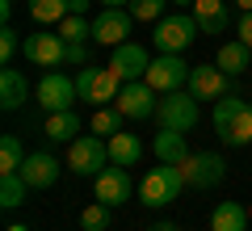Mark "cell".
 Returning a JSON list of instances; mask_svg holds the SVG:
<instances>
[{"label":"cell","instance_id":"cell-1","mask_svg":"<svg viewBox=\"0 0 252 231\" xmlns=\"http://www.w3.org/2000/svg\"><path fill=\"white\" fill-rule=\"evenodd\" d=\"M210 122H215V134L227 147H248L252 143V105L244 97H235V93H227V97L215 101Z\"/></svg>","mask_w":252,"mask_h":231},{"label":"cell","instance_id":"cell-2","mask_svg":"<svg viewBox=\"0 0 252 231\" xmlns=\"http://www.w3.org/2000/svg\"><path fill=\"white\" fill-rule=\"evenodd\" d=\"M185 189V172H181V164H160L156 160V168L143 177V185H139V202L143 206H168L177 202V194Z\"/></svg>","mask_w":252,"mask_h":231},{"label":"cell","instance_id":"cell-3","mask_svg":"<svg viewBox=\"0 0 252 231\" xmlns=\"http://www.w3.org/2000/svg\"><path fill=\"white\" fill-rule=\"evenodd\" d=\"M67 168L76 172V177H97L101 168H109V139H101V134H76L72 143H67Z\"/></svg>","mask_w":252,"mask_h":231},{"label":"cell","instance_id":"cell-4","mask_svg":"<svg viewBox=\"0 0 252 231\" xmlns=\"http://www.w3.org/2000/svg\"><path fill=\"white\" fill-rule=\"evenodd\" d=\"M198 97L189 89H177V93H164L160 97V105H156V122L164 126V131H181V134H189L193 126H198Z\"/></svg>","mask_w":252,"mask_h":231},{"label":"cell","instance_id":"cell-5","mask_svg":"<svg viewBox=\"0 0 252 231\" xmlns=\"http://www.w3.org/2000/svg\"><path fill=\"white\" fill-rule=\"evenodd\" d=\"M193 34H202L198 21L185 17V13H172V17H160V21H156L152 42H156V51H160V55H181L189 42H193Z\"/></svg>","mask_w":252,"mask_h":231},{"label":"cell","instance_id":"cell-6","mask_svg":"<svg viewBox=\"0 0 252 231\" xmlns=\"http://www.w3.org/2000/svg\"><path fill=\"white\" fill-rule=\"evenodd\" d=\"M122 76H118L114 67H84L80 76H76V93H80V101H89V105H109V101H118V89H122Z\"/></svg>","mask_w":252,"mask_h":231},{"label":"cell","instance_id":"cell-7","mask_svg":"<svg viewBox=\"0 0 252 231\" xmlns=\"http://www.w3.org/2000/svg\"><path fill=\"white\" fill-rule=\"evenodd\" d=\"M34 97H38V105H42L46 114H59V109H72L76 101H80V93H76V80H67L63 71H46L42 80H38Z\"/></svg>","mask_w":252,"mask_h":231},{"label":"cell","instance_id":"cell-8","mask_svg":"<svg viewBox=\"0 0 252 231\" xmlns=\"http://www.w3.org/2000/svg\"><path fill=\"white\" fill-rule=\"evenodd\" d=\"M143 80L152 84L160 97H164V93H177V89H185V84H189V63L181 59V55H156Z\"/></svg>","mask_w":252,"mask_h":231},{"label":"cell","instance_id":"cell-9","mask_svg":"<svg viewBox=\"0 0 252 231\" xmlns=\"http://www.w3.org/2000/svg\"><path fill=\"white\" fill-rule=\"evenodd\" d=\"M181 172H185V185L193 189H215L219 181L227 177V164L219 151H193L185 164H181Z\"/></svg>","mask_w":252,"mask_h":231},{"label":"cell","instance_id":"cell-10","mask_svg":"<svg viewBox=\"0 0 252 231\" xmlns=\"http://www.w3.org/2000/svg\"><path fill=\"white\" fill-rule=\"evenodd\" d=\"M118 109H122L126 118H156V105H160V93L152 89L147 80H126L122 89H118V101H114Z\"/></svg>","mask_w":252,"mask_h":231},{"label":"cell","instance_id":"cell-11","mask_svg":"<svg viewBox=\"0 0 252 231\" xmlns=\"http://www.w3.org/2000/svg\"><path fill=\"white\" fill-rule=\"evenodd\" d=\"M130 26H135V13L130 9H101L97 17H93V42L101 46H122L130 42Z\"/></svg>","mask_w":252,"mask_h":231},{"label":"cell","instance_id":"cell-12","mask_svg":"<svg viewBox=\"0 0 252 231\" xmlns=\"http://www.w3.org/2000/svg\"><path fill=\"white\" fill-rule=\"evenodd\" d=\"M93 194H97V202H105V206H122L126 198L135 194L130 168H122V164H109V168H101L97 177H93Z\"/></svg>","mask_w":252,"mask_h":231},{"label":"cell","instance_id":"cell-13","mask_svg":"<svg viewBox=\"0 0 252 231\" xmlns=\"http://www.w3.org/2000/svg\"><path fill=\"white\" fill-rule=\"evenodd\" d=\"M21 51H26V59L34 63V67H59V63H67V42H63V34H26Z\"/></svg>","mask_w":252,"mask_h":231},{"label":"cell","instance_id":"cell-14","mask_svg":"<svg viewBox=\"0 0 252 231\" xmlns=\"http://www.w3.org/2000/svg\"><path fill=\"white\" fill-rule=\"evenodd\" d=\"M185 89L198 101H219V97H227V71L219 67V63H193Z\"/></svg>","mask_w":252,"mask_h":231},{"label":"cell","instance_id":"cell-15","mask_svg":"<svg viewBox=\"0 0 252 231\" xmlns=\"http://www.w3.org/2000/svg\"><path fill=\"white\" fill-rule=\"evenodd\" d=\"M109 67H114L122 80H143L147 67H152V55H147L139 42H122V46H114V55H109Z\"/></svg>","mask_w":252,"mask_h":231},{"label":"cell","instance_id":"cell-16","mask_svg":"<svg viewBox=\"0 0 252 231\" xmlns=\"http://www.w3.org/2000/svg\"><path fill=\"white\" fill-rule=\"evenodd\" d=\"M21 177H26L30 189H51L59 181V160H55L51 151H30L26 164H21Z\"/></svg>","mask_w":252,"mask_h":231},{"label":"cell","instance_id":"cell-17","mask_svg":"<svg viewBox=\"0 0 252 231\" xmlns=\"http://www.w3.org/2000/svg\"><path fill=\"white\" fill-rule=\"evenodd\" d=\"M193 21L202 34H223L231 26V9H227V0H193Z\"/></svg>","mask_w":252,"mask_h":231},{"label":"cell","instance_id":"cell-18","mask_svg":"<svg viewBox=\"0 0 252 231\" xmlns=\"http://www.w3.org/2000/svg\"><path fill=\"white\" fill-rule=\"evenodd\" d=\"M152 151H156V160L160 164H185L193 151H189V143H185V134L181 131H164L160 126V134L152 139Z\"/></svg>","mask_w":252,"mask_h":231},{"label":"cell","instance_id":"cell-19","mask_svg":"<svg viewBox=\"0 0 252 231\" xmlns=\"http://www.w3.org/2000/svg\"><path fill=\"white\" fill-rule=\"evenodd\" d=\"M248 223H252V214L240 202H219L210 210V231H248Z\"/></svg>","mask_w":252,"mask_h":231},{"label":"cell","instance_id":"cell-20","mask_svg":"<svg viewBox=\"0 0 252 231\" xmlns=\"http://www.w3.org/2000/svg\"><path fill=\"white\" fill-rule=\"evenodd\" d=\"M30 97V84L17 67H4L0 71V109H21Z\"/></svg>","mask_w":252,"mask_h":231},{"label":"cell","instance_id":"cell-21","mask_svg":"<svg viewBox=\"0 0 252 231\" xmlns=\"http://www.w3.org/2000/svg\"><path fill=\"white\" fill-rule=\"evenodd\" d=\"M139 156H143V143H139V134H126L118 131L114 139H109V164H122V168H135Z\"/></svg>","mask_w":252,"mask_h":231},{"label":"cell","instance_id":"cell-22","mask_svg":"<svg viewBox=\"0 0 252 231\" xmlns=\"http://www.w3.org/2000/svg\"><path fill=\"white\" fill-rule=\"evenodd\" d=\"M46 139L51 143H72L76 134H80V118H76V109H59V114H46Z\"/></svg>","mask_w":252,"mask_h":231},{"label":"cell","instance_id":"cell-23","mask_svg":"<svg viewBox=\"0 0 252 231\" xmlns=\"http://www.w3.org/2000/svg\"><path fill=\"white\" fill-rule=\"evenodd\" d=\"M215 63L227 71V76H240V71H248V63H252V51L240 42V38H231V42H223V46H219Z\"/></svg>","mask_w":252,"mask_h":231},{"label":"cell","instance_id":"cell-24","mask_svg":"<svg viewBox=\"0 0 252 231\" xmlns=\"http://www.w3.org/2000/svg\"><path fill=\"white\" fill-rule=\"evenodd\" d=\"M122 122H126V114L118 105H97V109H93V118H89V131L101 134V139H114V134L122 131Z\"/></svg>","mask_w":252,"mask_h":231},{"label":"cell","instance_id":"cell-25","mask_svg":"<svg viewBox=\"0 0 252 231\" xmlns=\"http://www.w3.org/2000/svg\"><path fill=\"white\" fill-rule=\"evenodd\" d=\"M72 13V0H30V17L38 21V26H55V21H63Z\"/></svg>","mask_w":252,"mask_h":231},{"label":"cell","instance_id":"cell-26","mask_svg":"<svg viewBox=\"0 0 252 231\" xmlns=\"http://www.w3.org/2000/svg\"><path fill=\"white\" fill-rule=\"evenodd\" d=\"M26 177L21 172H0V206L4 210H13V206H21L26 202Z\"/></svg>","mask_w":252,"mask_h":231},{"label":"cell","instance_id":"cell-27","mask_svg":"<svg viewBox=\"0 0 252 231\" xmlns=\"http://www.w3.org/2000/svg\"><path fill=\"white\" fill-rule=\"evenodd\" d=\"M26 164V147H21L17 134H4L0 139V172H21Z\"/></svg>","mask_w":252,"mask_h":231},{"label":"cell","instance_id":"cell-28","mask_svg":"<svg viewBox=\"0 0 252 231\" xmlns=\"http://www.w3.org/2000/svg\"><path fill=\"white\" fill-rule=\"evenodd\" d=\"M172 0H130V4H126V9L135 13V21H160V17H168V9Z\"/></svg>","mask_w":252,"mask_h":231},{"label":"cell","instance_id":"cell-29","mask_svg":"<svg viewBox=\"0 0 252 231\" xmlns=\"http://www.w3.org/2000/svg\"><path fill=\"white\" fill-rule=\"evenodd\" d=\"M109 210H114V206H105V202H93V206H84V214H80V227H84V231H105V227H109Z\"/></svg>","mask_w":252,"mask_h":231},{"label":"cell","instance_id":"cell-30","mask_svg":"<svg viewBox=\"0 0 252 231\" xmlns=\"http://www.w3.org/2000/svg\"><path fill=\"white\" fill-rule=\"evenodd\" d=\"M59 34H63V42H84V38H93V21H84V17H63V21H59Z\"/></svg>","mask_w":252,"mask_h":231},{"label":"cell","instance_id":"cell-31","mask_svg":"<svg viewBox=\"0 0 252 231\" xmlns=\"http://www.w3.org/2000/svg\"><path fill=\"white\" fill-rule=\"evenodd\" d=\"M17 46H21L17 30H13V26H4V30H0V63H4V67L13 63V55H17Z\"/></svg>","mask_w":252,"mask_h":231},{"label":"cell","instance_id":"cell-32","mask_svg":"<svg viewBox=\"0 0 252 231\" xmlns=\"http://www.w3.org/2000/svg\"><path fill=\"white\" fill-rule=\"evenodd\" d=\"M235 34H240V42L252 51V13H240V21H235Z\"/></svg>","mask_w":252,"mask_h":231},{"label":"cell","instance_id":"cell-33","mask_svg":"<svg viewBox=\"0 0 252 231\" xmlns=\"http://www.w3.org/2000/svg\"><path fill=\"white\" fill-rule=\"evenodd\" d=\"M67 63H89V51H84V42H67Z\"/></svg>","mask_w":252,"mask_h":231},{"label":"cell","instance_id":"cell-34","mask_svg":"<svg viewBox=\"0 0 252 231\" xmlns=\"http://www.w3.org/2000/svg\"><path fill=\"white\" fill-rule=\"evenodd\" d=\"M84 13H89V0H72V13L67 17H84Z\"/></svg>","mask_w":252,"mask_h":231},{"label":"cell","instance_id":"cell-35","mask_svg":"<svg viewBox=\"0 0 252 231\" xmlns=\"http://www.w3.org/2000/svg\"><path fill=\"white\" fill-rule=\"evenodd\" d=\"M9 13H13V0H0V21L9 26Z\"/></svg>","mask_w":252,"mask_h":231},{"label":"cell","instance_id":"cell-36","mask_svg":"<svg viewBox=\"0 0 252 231\" xmlns=\"http://www.w3.org/2000/svg\"><path fill=\"white\" fill-rule=\"evenodd\" d=\"M152 231H181V227H177V223H156Z\"/></svg>","mask_w":252,"mask_h":231},{"label":"cell","instance_id":"cell-37","mask_svg":"<svg viewBox=\"0 0 252 231\" xmlns=\"http://www.w3.org/2000/svg\"><path fill=\"white\" fill-rule=\"evenodd\" d=\"M105 9H122V4H130V0H101Z\"/></svg>","mask_w":252,"mask_h":231},{"label":"cell","instance_id":"cell-38","mask_svg":"<svg viewBox=\"0 0 252 231\" xmlns=\"http://www.w3.org/2000/svg\"><path fill=\"white\" fill-rule=\"evenodd\" d=\"M235 4H240V9H244V13H252V0H235Z\"/></svg>","mask_w":252,"mask_h":231},{"label":"cell","instance_id":"cell-39","mask_svg":"<svg viewBox=\"0 0 252 231\" xmlns=\"http://www.w3.org/2000/svg\"><path fill=\"white\" fill-rule=\"evenodd\" d=\"M9 231H30V227H26V223H13V227H9Z\"/></svg>","mask_w":252,"mask_h":231},{"label":"cell","instance_id":"cell-40","mask_svg":"<svg viewBox=\"0 0 252 231\" xmlns=\"http://www.w3.org/2000/svg\"><path fill=\"white\" fill-rule=\"evenodd\" d=\"M172 4H193V0H172Z\"/></svg>","mask_w":252,"mask_h":231},{"label":"cell","instance_id":"cell-41","mask_svg":"<svg viewBox=\"0 0 252 231\" xmlns=\"http://www.w3.org/2000/svg\"><path fill=\"white\" fill-rule=\"evenodd\" d=\"M248 214H252V206H248Z\"/></svg>","mask_w":252,"mask_h":231}]
</instances>
